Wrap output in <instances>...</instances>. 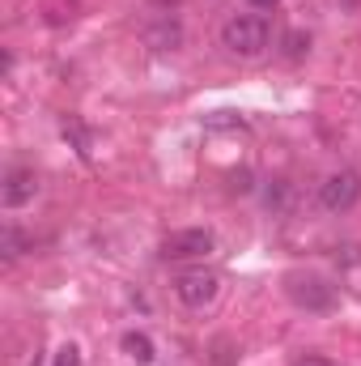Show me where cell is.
Returning <instances> with one entry per match:
<instances>
[{"label": "cell", "instance_id": "30bf717a", "mask_svg": "<svg viewBox=\"0 0 361 366\" xmlns=\"http://www.w3.org/2000/svg\"><path fill=\"white\" fill-rule=\"evenodd\" d=\"M21 252H26V239H21V230H17V226H4V234H0V256H4V264H13Z\"/></svg>", "mask_w": 361, "mask_h": 366}, {"label": "cell", "instance_id": "7c38bea8", "mask_svg": "<svg viewBox=\"0 0 361 366\" xmlns=\"http://www.w3.org/2000/svg\"><path fill=\"white\" fill-rule=\"evenodd\" d=\"M56 366H81V354H77V345H64V350L56 354Z\"/></svg>", "mask_w": 361, "mask_h": 366}, {"label": "cell", "instance_id": "5b68a950", "mask_svg": "<svg viewBox=\"0 0 361 366\" xmlns=\"http://www.w3.org/2000/svg\"><path fill=\"white\" fill-rule=\"evenodd\" d=\"M213 230H204V226H191V230H175V234H166V243H162V256L166 260H200V256H208L213 252Z\"/></svg>", "mask_w": 361, "mask_h": 366}, {"label": "cell", "instance_id": "9c48e42d", "mask_svg": "<svg viewBox=\"0 0 361 366\" xmlns=\"http://www.w3.org/2000/svg\"><path fill=\"white\" fill-rule=\"evenodd\" d=\"M77 0H47L43 4V13H47V26H68L73 17H77Z\"/></svg>", "mask_w": 361, "mask_h": 366}, {"label": "cell", "instance_id": "7a4b0ae2", "mask_svg": "<svg viewBox=\"0 0 361 366\" xmlns=\"http://www.w3.org/2000/svg\"><path fill=\"white\" fill-rule=\"evenodd\" d=\"M285 294L302 307V311H332L336 307V285H327L315 273H289L285 277Z\"/></svg>", "mask_w": 361, "mask_h": 366}, {"label": "cell", "instance_id": "ba28073f", "mask_svg": "<svg viewBox=\"0 0 361 366\" xmlns=\"http://www.w3.org/2000/svg\"><path fill=\"white\" fill-rule=\"evenodd\" d=\"M123 354L136 362H153V341L145 332H123Z\"/></svg>", "mask_w": 361, "mask_h": 366}, {"label": "cell", "instance_id": "4fadbf2b", "mask_svg": "<svg viewBox=\"0 0 361 366\" xmlns=\"http://www.w3.org/2000/svg\"><path fill=\"white\" fill-rule=\"evenodd\" d=\"M285 43H289V56H302V34H289Z\"/></svg>", "mask_w": 361, "mask_h": 366}, {"label": "cell", "instance_id": "52a82bcc", "mask_svg": "<svg viewBox=\"0 0 361 366\" xmlns=\"http://www.w3.org/2000/svg\"><path fill=\"white\" fill-rule=\"evenodd\" d=\"M145 43H149L153 51H175V47L183 43V26L175 21V17H162L158 26L145 30Z\"/></svg>", "mask_w": 361, "mask_h": 366}, {"label": "cell", "instance_id": "6da1fadb", "mask_svg": "<svg viewBox=\"0 0 361 366\" xmlns=\"http://www.w3.org/2000/svg\"><path fill=\"white\" fill-rule=\"evenodd\" d=\"M272 43V21L264 13H238L221 26V47L230 56H243V60H255L264 56Z\"/></svg>", "mask_w": 361, "mask_h": 366}, {"label": "cell", "instance_id": "8992f818", "mask_svg": "<svg viewBox=\"0 0 361 366\" xmlns=\"http://www.w3.org/2000/svg\"><path fill=\"white\" fill-rule=\"evenodd\" d=\"M34 192H39V175L30 167H13L4 175V183H0V204L4 209H21V204L34 200Z\"/></svg>", "mask_w": 361, "mask_h": 366}, {"label": "cell", "instance_id": "8fae6325", "mask_svg": "<svg viewBox=\"0 0 361 366\" xmlns=\"http://www.w3.org/2000/svg\"><path fill=\"white\" fill-rule=\"evenodd\" d=\"M289 366H340V362H332V358H323V354H298Z\"/></svg>", "mask_w": 361, "mask_h": 366}, {"label": "cell", "instance_id": "5bb4252c", "mask_svg": "<svg viewBox=\"0 0 361 366\" xmlns=\"http://www.w3.org/2000/svg\"><path fill=\"white\" fill-rule=\"evenodd\" d=\"M251 4H255V9H272V4H276V0H251Z\"/></svg>", "mask_w": 361, "mask_h": 366}, {"label": "cell", "instance_id": "277c9868", "mask_svg": "<svg viewBox=\"0 0 361 366\" xmlns=\"http://www.w3.org/2000/svg\"><path fill=\"white\" fill-rule=\"evenodd\" d=\"M217 290H221V277L208 273V269H191V273H179L175 277V294H179L183 307H208L213 298H217Z\"/></svg>", "mask_w": 361, "mask_h": 366}, {"label": "cell", "instance_id": "3957f363", "mask_svg": "<svg viewBox=\"0 0 361 366\" xmlns=\"http://www.w3.org/2000/svg\"><path fill=\"white\" fill-rule=\"evenodd\" d=\"M361 200V175L357 171H332L327 179L319 183V204L327 209V213H349L353 204Z\"/></svg>", "mask_w": 361, "mask_h": 366}]
</instances>
